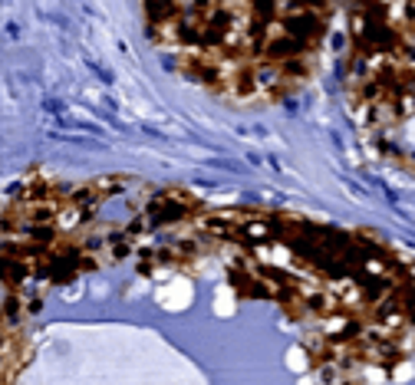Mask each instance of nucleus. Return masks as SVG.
<instances>
[{"instance_id": "f257e3e1", "label": "nucleus", "mask_w": 415, "mask_h": 385, "mask_svg": "<svg viewBox=\"0 0 415 385\" xmlns=\"http://www.w3.org/2000/svg\"><path fill=\"white\" fill-rule=\"evenodd\" d=\"M158 53L208 96L264 106L317 73L336 0H139Z\"/></svg>"}, {"instance_id": "f03ea898", "label": "nucleus", "mask_w": 415, "mask_h": 385, "mask_svg": "<svg viewBox=\"0 0 415 385\" xmlns=\"http://www.w3.org/2000/svg\"><path fill=\"white\" fill-rule=\"evenodd\" d=\"M343 93L386 161L415 178V0H346Z\"/></svg>"}]
</instances>
